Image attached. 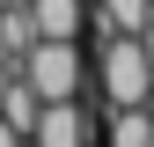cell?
Masks as SVG:
<instances>
[{"label": "cell", "instance_id": "1", "mask_svg": "<svg viewBox=\"0 0 154 147\" xmlns=\"http://www.w3.org/2000/svg\"><path fill=\"white\" fill-rule=\"evenodd\" d=\"M22 81L37 88V103H66L81 96V37H37V44L22 52Z\"/></svg>", "mask_w": 154, "mask_h": 147}, {"label": "cell", "instance_id": "2", "mask_svg": "<svg viewBox=\"0 0 154 147\" xmlns=\"http://www.w3.org/2000/svg\"><path fill=\"white\" fill-rule=\"evenodd\" d=\"M95 81H103V103H147L154 88V66H147V44L125 30H103V59H95Z\"/></svg>", "mask_w": 154, "mask_h": 147}, {"label": "cell", "instance_id": "3", "mask_svg": "<svg viewBox=\"0 0 154 147\" xmlns=\"http://www.w3.org/2000/svg\"><path fill=\"white\" fill-rule=\"evenodd\" d=\"M88 110H81V96H66V103H44L37 110V125H29V147H88Z\"/></svg>", "mask_w": 154, "mask_h": 147}, {"label": "cell", "instance_id": "4", "mask_svg": "<svg viewBox=\"0 0 154 147\" xmlns=\"http://www.w3.org/2000/svg\"><path fill=\"white\" fill-rule=\"evenodd\" d=\"M103 147H154V118H147V103H110V118H103Z\"/></svg>", "mask_w": 154, "mask_h": 147}, {"label": "cell", "instance_id": "5", "mask_svg": "<svg viewBox=\"0 0 154 147\" xmlns=\"http://www.w3.org/2000/svg\"><path fill=\"white\" fill-rule=\"evenodd\" d=\"M37 37H81L88 30V0H29Z\"/></svg>", "mask_w": 154, "mask_h": 147}, {"label": "cell", "instance_id": "6", "mask_svg": "<svg viewBox=\"0 0 154 147\" xmlns=\"http://www.w3.org/2000/svg\"><path fill=\"white\" fill-rule=\"evenodd\" d=\"M154 22V0H95V30H125V37H140Z\"/></svg>", "mask_w": 154, "mask_h": 147}, {"label": "cell", "instance_id": "7", "mask_svg": "<svg viewBox=\"0 0 154 147\" xmlns=\"http://www.w3.org/2000/svg\"><path fill=\"white\" fill-rule=\"evenodd\" d=\"M37 110H44V103H37V88L22 81V74H15V81H8V96H0V118H8L15 133L29 140V125H37Z\"/></svg>", "mask_w": 154, "mask_h": 147}, {"label": "cell", "instance_id": "8", "mask_svg": "<svg viewBox=\"0 0 154 147\" xmlns=\"http://www.w3.org/2000/svg\"><path fill=\"white\" fill-rule=\"evenodd\" d=\"M0 147H22V133H15V125H8V118H0Z\"/></svg>", "mask_w": 154, "mask_h": 147}, {"label": "cell", "instance_id": "9", "mask_svg": "<svg viewBox=\"0 0 154 147\" xmlns=\"http://www.w3.org/2000/svg\"><path fill=\"white\" fill-rule=\"evenodd\" d=\"M140 44H147V66H154V22H147V30H140Z\"/></svg>", "mask_w": 154, "mask_h": 147}, {"label": "cell", "instance_id": "10", "mask_svg": "<svg viewBox=\"0 0 154 147\" xmlns=\"http://www.w3.org/2000/svg\"><path fill=\"white\" fill-rule=\"evenodd\" d=\"M0 8H8V0H0Z\"/></svg>", "mask_w": 154, "mask_h": 147}]
</instances>
